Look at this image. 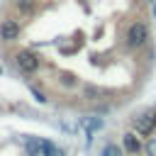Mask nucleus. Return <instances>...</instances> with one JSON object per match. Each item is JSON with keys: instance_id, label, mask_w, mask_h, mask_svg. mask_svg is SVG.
Returning a JSON list of instances; mask_svg holds the SVG:
<instances>
[{"instance_id": "f8f14e48", "label": "nucleus", "mask_w": 156, "mask_h": 156, "mask_svg": "<svg viewBox=\"0 0 156 156\" xmlns=\"http://www.w3.org/2000/svg\"><path fill=\"white\" fill-rule=\"evenodd\" d=\"M151 119H154V127H156V110L151 112Z\"/></svg>"}, {"instance_id": "20e7f679", "label": "nucleus", "mask_w": 156, "mask_h": 156, "mask_svg": "<svg viewBox=\"0 0 156 156\" xmlns=\"http://www.w3.org/2000/svg\"><path fill=\"white\" fill-rule=\"evenodd\" d=\"M134 129H136L139 136H151V132L156 129V127H154V119H151V112L134 117Z\"/></svg>"}, {"instance_id": "6e6552de", "label": "nucleus", "mask_w": 156, "mask_h": 156, "mask_svg": "<svg viewBox=\"0 0 156 156\" xmlns=\"http://www.w3.org/2000/svg\"><path fill=\"white\" fill-rule=\"evenodd\" d=\"M102 156H122V149H119L117 144H105Z\"/></svg>"}, {"instance_id": "0eeeda50", "label": "nucleus", "mask_w": 156, "mask_h": 156, "mask_svg": "<svg viewBox=\"0 0 156 156\" xmlns=\"http://www.w3.org/2000/svg\"><path fill=\"white\" fill-rule=\"evenodd\" d=\"M122 144H124V149H127L129 154H139V151H141V144H139V139H136L134 134H124Z\"/></svg>"}, {"instance_id": "7ed1b4c3", "label": "nucleus", "mask_w": 156, "mask_h": 156, "mask_svg": "<svg viewBox=\"0 0 156 156\" xmlns=\"http://www.w3.org/2000/svg\"><path fill=\"white\" fill-rule=\"evenodd\" d=\"M27 151H29V156H51L56 151V146L51 141H46V139H29Z\"/></svg>"}, {"instance_id": "f03ea898", "label": "nucleus", "mask_w": 156, "mask_h": 156, "mask_svg": "<svg viewBox=\"0 0 156 156\" xmlns=\"http://www.w3.org/2000/svg\"><path fill=\"white\" fill-rule=\"evenodd\" d=\"M15 63H17V68L22 71V73H34L37 68H39V56L34 54V51H29V49H22V51H17V56H15Z\"/></svg>"}, {"instance_id": "9d476101", "label": "nucleus", "mask_w": 156, "mask_h": 156, "mask_svg": "<svg viewBox=\"0 0 156 156\" xmlns=\"http://www.w3.org/2000/svg\"><path fill=\"white\" fill-rule=\"evenodd\" d=\"M61 83H63V85H73V83H76V78L68 73V76H63V78H61Z\"/></svg>"}, {"instance_id": "1a4fd4ad", "label": "nucleus", "mask_w": 156, "mask_h": 156, "mask_svg": "<svg viewBox=\"0 0 156 156\" xmlns=\"http://www.w3.org/2000/svg\"><path fill=\"white\" fill-rule=\"evenodd\" d=\"M146 151H149V156H156V139H151L146 144Z\"/></svg>"}, {"instance_id": "39448f33", "label": "nucleus", "mask_w": 156, "mask_h": 156, "mask_svg": "<svg viewBox=\"0 0 156 156\" xmlns=\"http://www.w3.org/2000/svg\"><path fill=\"white\" fill-rule=\"evenodd\" d=\"M17 34H20V24H17V20H5V22L0 24V39L12 41V39H17Z\"/></svg>"}, {"instance_id": "ddd939ff", "label": "nucleus", "mask_w": 156, "mask_h": 156, "mask_svg": "<svg viewBox=\"0 0 156 156\" xmlns=\"http://www.w3.org/2000/svg\"><path fill=\"white\" fill-rule=\"evenodd\" d=\"M154 12H156V5H154Z\"/></svg>"}, {"instance_id": "f257e3e1", "label": "nucleus", "mask_w": 156, "mask_h": 156, "mask_svg": "<svg viewBox=\"0 0 156 156\" xmlns=\"http://www.w3.org/2000/svg\"><path fill=\"white\" fill-rule=\"evenodd\" d=\"M146 39H149V27H146L144 22H134V24L127 29V44H129L132 49L144 46Z\"/></svg>"}, {"instance_id": "423d86ee", "label": "nucleus", "mask_w": 156, "mask_h": 156, "mask_svg": "<svg viewBox=\"0 0 156 156\" xmlns=\"http://www.w3.org/2000/svg\"><path fill=\"white\" fill-rule=\"evenodd\" d=\"M83 95L88 100H102L105 98V90L98 88V85H93V83H88V85H83Z\"/></svg>"}, {"instance_id": "9b49d317", "label": "nucleus", "mask_w": 156, "mask_h": 156, "mask_svg": "<svg viewBox=\"0 0 156 156\" xmlns=\"http://www.w3.org/2000/svg\"><path fill=\"white\" fill-rule=\"evenodd\" d=\"M51 156H66V154H63V151H61V149H56V151H54V154H51Z\"/></svg>"}]
</instances>
